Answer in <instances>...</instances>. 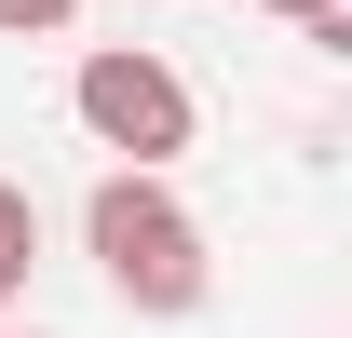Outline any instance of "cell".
Returning a JSON list of instances; mask_svg holds the SVG:
<instances>
[{"label": "cell", "instance_id": "obj_1", "mask_svg": "<svg viewBox=\"0 0 352 338\" xmlns=\"http://www.w3.org/2000/svg\"><path fill=\"white\" fill-rule=\"evenodd\" d=\"M82 257L109 271L122 311H149V325L204 311V284H217V271H204V216L176 203L163 176H122V163L95 176V203H82Z\"/></svg>", "mask_w": 352, "mask_h": 338}, {"label": "cell", "instance_id": "obj_4", "mask_svg": "<svg viewBox=\"0 0 352 338\" xmlns=\"http://www.w3.org/2000/svg\"><path fill=\"white\" fill-rule=\"evenodd\" d=\"M68 14H82V0H0V27H14V41H54Z\"/></svg>", "mask_w": 352, "mask_h": 338}, {"label": "cell", "instance_id": "obj_2", "mask_svg": "<svg viewBox=\"0 0 352 338\" xmlns=\"http://www.w3.org/2000/svg\"><path fill=\"white\" fill-rule=\"evenodd\" d=\"M68 109H82V135L109 149L122 176H163L176 149H190V82H176V54H149V41H95L82 68H68Z\"/></svg>", "mask_w": 352, "mask_h": 338}, {"label": "cell", "instance_id": "obj_6", "mask_svg": "<svg viewBox=\"0 0 352 338\" xmlns=\"http://www.w3.org/2000/svg\"><path fill=\"white\" fill-rule=\"evenodd\" d=\"M0 338H41V325H0Z\"/></svg>", "mask_w": 352, "mask_h": 338}, {"label": "cell", "instance_id": "obj_5", "mask_svg": "<svg viewBox=\"0 0 352 338\" xmlns=\"http://www.w3.org/2000/svg\"><path fill=\"white\" fill-rule=\"evenodd\" d=\"M271 14H285V27H325V14H339V0H271Z\"/></svg>", "mask_w": 352, "mask_h": 338}, {"label": "cell", "instance_id": "obj_3", "mask_svg": "<svg viewBox=\"0 0 352 338\" xmlns=\"http://www.w3.org/2000/svg\"><path fill=\"white\" fill-rule=\"evenodd\" d=\"M28 271H41V203H28V190L0 176V311L28 297Z\"/></svg>", "mask_w": 352, "mask_h": 338}]
</instances>
